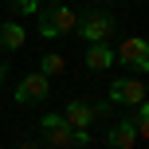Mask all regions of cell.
<instances>
[{
	"label": "cell",
	"mask_w": 149,
	"mask_h": 149,
	"mask_svg": "<svg viewBox=\"0 0 149 149\" xmlns=\"http://www.w3.org/2000/svg\"><path fill=\"white\" fill-rule=\"evenodd\" d=\"M63 71H67V55L47 51L43 59H39V74H47V79H51V74H63Z\"/></svg>",
	"instance_id": "8fae6325"
},
{
	"label": "cell",
	"mask_w": 149,
	"mask_h": 149,
	"mask_svg": "<svg viewBox=\"0 0 149 149\" xmlns=\"http://www.w3.org/2000/svg\"><path fill=\"white\" fill-rule=\"evenodd\" d=\"M63 122H67L71 130H86L90 122H94V106L86 102V98H74V102H67L63 106V114H59Z\"/></svg>",
	"instance_id": "ba28073f"
},
{
	"label": "cell",
	"mask_w": 149,
	"mask_h": 149,
	"mask_svg": "<svg viewBox=\"0 0 149 149\" xmlns=\"http://www.w3.org/2000/svg\"><path fill=\"white\" fill-rule=\"evenodd\" d=\"M39 130H43V145L47 149H90V134L86 130H71L59 114H43Z\"/></svg>",
	"instance_id": "6da1fadb"
},
{
	"label": "cell",
	"mask_w": 149,
	"mask_h": 149,
	"mask_svg": "<svg viewBox=\"0 0 149 149\" xmlns=\"http://www.w3.org/2000/svg\"><path fill=\"white\" fill-rule=\"evenodd\" d=\"M106 67H114V51L106 43H90V51H86V71H106Z\"/></svg>",
	"instance_id": "30bf717a"
},
{
	"label": "cell",
	"mask_w": 149,
	"mask_h": 149,
	"mask_svg": "<svg viewBox=\"0 0 149 149\" xmlns=\"http://www.w3.org/2000/svg\"><path fill=\"white\" fill-rule=\"evenodd\" d=\"M74 31H79L86 43H106V36L114 31V16H110V12H86Z\"/></svg>",
	"instance_id": "277c9868"
},
{
	"label": "cell",
	"mask_w": 149,
	"mask_h": 149,
	"mask_svg": "<svg viewBox=\"0 0 149 149\" xmlns=\"http://www.w3.org/2000/svg\"><path fill=\"white\" fill-rule=\"evenodd\" d=\"M114 63H126V67H134L137 74H145L149 71V43L141 36H126L122 47L114 51Z\"/></svg>",
	"instance_id": "3957f363"
},
{
	"label": "cell",
	"mask_w": 149,
	"mask_h": 149,
	"mask_svg": "<svg viewBox=\"0 0 149 149\" xmlns=\"http://www.w3.org/2000/svg\"><path fill=\"white\" fill-rule=\"evenodd\" d=\"M51 94V79L47 74H24V82L16 86V102L20 106H28V102H43V98Z\"/></svg>",
	"instance_id": "8992f818"
},
{
	"label": "cell",
	"mask_w": 149,
	"mask_h": 149,
	"mask_svg": "<svg viewBox=\"0 0 149 149\" xmlns=\"http://www.w3.org/2000/svg\"><path fill=\"white\" fill-rule=\"evenodd\" d=\"M39 36L43 39H55V36H67V31L79 28V16L71 12L67 4H51V8H39Z\"/></svg>",
	"instance_id": "7a4b0ae2"
},
{
	"label": "cell",
	"mask_w": 149,
	"mask_h": 149,
	"mask_svg": "<svg viewBox=\"0 0 149 149\" xmlns=\"http://www.w3.org/2000/svg\"><path fill=\"white\" fill-rule=\"evenodd\" d=\"M24 39H28V31H24V24H12V20H0V47H8V51H20Z\"/></svg>",
	"instance_id": "9c48e42d"
},
{
	"label": "cell",
	"mask_w": 149,
	"mask_h": 149,
	"mask_svg": "<svg viewBox=\"0 0 149 149\" xmlns=\"http://www.w3.org/2000/svg\"><path fill=\"white\" fill-rule=\"evenodd\" d=\"M106 102H122V106H141L145 102V82L141 79H118L106 90Z\"/></svg>",
	"instance_id": "5b68a950"
},
{
	"label": "cell",
	"mask_w": 149,
	"mask_h": 149,
	"mask_svg": "<svg viewBox=\"0 0 149 149\" xmlns=\"http://www.w3.org/2000/svg\"><path fill=\"white\" fill-rule=\"evenodd\" d=\"M134 130H137V141H145V134H149V106L141 102V106H134Z\"/></svg>",
	"instance_id": "7c38bea8"
},
{
	"label": "cell",
	"mask_w": 149,
	"mask_h": 149,
	"mask_svg": "<svg viewBox=\"0 0 149 149\" xmlns=\"http://www.w3.org/2000/svg\"><path fill=\"white\" fill-rule=\"evenodd\" d=\"M90 4H98V0H90Z\"/></svg>",
	"instance_id": "2e32d148"
},
{
	"label": "cell",
	"mask_w": 149,
	"mask_h": 149,
	"mask_svg": "<svg viewBox=\"0 0 149 149\" xmlns=\"http://www.w3.org/2000/svg\"><path fill=\"white\" fill-rule=\"evenodd\" d=\"M12 8H16L20 16H36V12H39V0H12Z\"/></svg>",
	"instance_id": "4fadbf2b"
},
{
	"label": "cell",
	"mask_w": 149,
	"mask_h": 149,
	"mask_svg": "<svg viewBox=\"0 0 149 149\" xmlns=\"http://www.w3.org/2000/svg\"><path fill=\"white\" fill-rule=\"evenodd\" d=\"M51 4H59V0H51Z\"/></svg>",
	"instance_id": "9a60e30c"
},
{
	"label": "cell",
	"mask_w": 149,
	"mask_h": 149,
	"mask_svg": "<svg viewBox=\"0 0 149 149\" xmlns=\"http://www.w3.org/2000/svg\"><path fill=\"white\" fill-rule=\"evenodd\" d=\"M4 79H8V71H4V67H0V86H4Z\"/></svg>",
	"instance_id": "5bb4252c"
},
{
	"label": "cell",
	"mask_w": 149,
	"mask_h": 149,
	"mask_svg": "<svg viewBox=\"0 0 149 149\" xmlns=\"http://www.w3.org/2000/svg\"><path fill=\"white\" fill-rule=\"evenodd\" d=\"M106 145L110 149H137V130L130 118H118L110 130H106Z\"/></svg>",
	"instance_id": "52a82bcc"
}]
</instances>
